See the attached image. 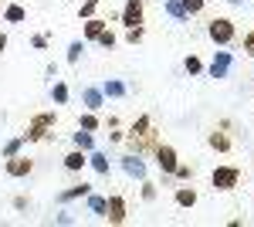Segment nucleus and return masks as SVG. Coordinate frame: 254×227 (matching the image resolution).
Listing matches in <instances>:
<instances>
[{
  "label": "nucleus",
  "instance_id": "32",
  "mask_svg": "<svg viewBox=\"0 0 254 227\" xmlns=\"http://www.w3.org/2000/svg\"><path fill=\"white\" fill-rule=\"evenodd\" d=\"M20 146H24V136H17V139H10V143L3 146V159H7V156H17V152H20Z\"/></svg>",
  "mask_w": 254,
  "mask_h": 227
},
{
  "label": "nucleus",
  "instance_id": "22",
  "mask_svg": "<svg viewBox=\"0 0 254 227\" xmlns=\"http://www.w3.org/2000/svg\"><path fill=\"white\" fill-rule=\"evenodd\" d=\"M183 72H187V75H190V78L203 75V61H200V58H196V55H187V61H183Z\"/></svg>",
  "mask_w": 254,
  "mask_h": 227
},
{
  "label": "nucleus",
  "instance_id": "10",
  "mask_svg": "<svg viewBox=\"0 0 254 227\" xmlns=\"http://www.w3.org/2000/svg\"><path fill=\"white\" fill-rule=\"evenodd\" d=\"M173 200H176V207L193 210V207H196V200H200V190H196L193 183H183V187H176V190H173Z\"/></svg>",
  "mask_w": 254,
  "mask_h": 227
},
{
  "label": "nucleus",
  "instance_id": "17",
  "mask_svg": "<svg viewBox=\"0 0 254 227\" xmlns=\"http://www.w3.org/2000/svg\"><path fill=\"white\" fill-rule=\"evenodd\" d=\"M27 122H38L44 129H55V126H58V112H55V109H51V112H34Z\"/></svg>",
  "mask_w": 254,
  "mask_h": 227
},
{
  "label": "nucleus",
  "instance_id": "21",
  "mask_svg": "<svg viewBox=\"0 0 254 227\" xmlns=\"http://www.w3.org/2000/svg\"><path fill=\"white\" fill-rule=\"evenodd\" d=\"M88 207H92V214H98V217L105 221V207H109V197H98V193H88Z\"/></svg>",
  "mask_w": 254,
  "mask_h": 227
},
{
  "label": "nucleus",
  "instance_id": "8",
  "mask_svg": "<svg viewBox=\"0 0 254 227\" xmlns=\"http://www.w3.org/2000/svg\"><path fill=\"white\" fill-rule=\"evenodd\" d=\"M126 217H129V207H126V197L122 193H109V207H105V221L112 227L126 224Z\"/></svg>",
  "mask_w": 254,
  "mask_h": 227
},
{
  "label": "nucleus",
  "instance_id": "33",
  "mask_svg": "<svg viewBox=\"0 0 254 227\" xmlns=\"http://www.w3.org/2000/svg\"><path fill=\"white\" fill-rule=\"evenodd\" d=\"M142 200H146V204H153V200H156V183L142 180Z\"/></svg>",
  "mask_w": 254,
  "mask_h": 227
},
{
  "label": "nucleus",
  "instance_id": "23",
  "mask_svg": "<svg viewBox=\"0 0 254 227\" xmlns=\"http://www.w3.org/2000/svg\"><path fill=\"white\" fill-rule=\"evenodd\" d=\"M51 98H55V105H68V85H64L61 78L51 85Z\"/></svg>",
  "mask_w": 254,
  "mask_h": 227
},
{
  "label": "nucleus",
  "instance_id": "30",
  "mask_svg": "<svg viewBox=\"0 0 254 227\" xmlns=\"http://www.w3.org/2000/svg\"><path fill=\"white\" fill-rule=\"evenodd\" d=\"M241 51L248 58H254V27L251 31H244V38H241Z\"/></svg>",
  "mask_w": 254,
  "mask_h": 227
},
{
  "label": "nucleus",
  "instance_id": "19",
  "mask_svg": "<svg viewBox=\"0 0 254 227\" xmlns=\"http://www.w3.org/2000/svg\"><path fill=\"white\" fill-rule=\"evenodd\" d=\"M180 7L187 10V17H200L207 10V0H180Z\"/></svg>",
  "mask_w": 254,
  "mask_h": 227
},
{
  "label": "nucleus",
  "instance_id": "25",
  "mask_svg": "<svg viewBox=\"0 0 254 227\" xmlns=\"http://www.w3.org/2000/svg\"><path fill=\"white\" fill-rule=\"evenodd\" d=\"M98 3H102V0H81V7H78V20L95 17V14H98Z\"/></svg>",
  "mask_w": 254,
  "mask_h": 227
},
{
  "label": "nucleus",
  "instance_id": "6",
  "mask_svg": "<svg viewBox=\"0 0 254 227\" xmlns=\"http://www.w3.org/2000/svg\"><path fill=\"white\" fill-rule=\"evenodd\" d=\"M34 166H38V163H34L31 156H24V152L7 156V159H3V173H7L10 180H24V176H31V173H34Z\"/></svg>",
  "mask_w": 254,
  "mask_h": 227
},
{
  "label": "nucleus",
  "instance_id": "13",
  "mask_svg": "<svg viewBox=\"0 0 254 227\" xmlns=\"http://www.w3.org/2000/svg\"><path fill=\"white\" fill-rule=\"evenodd\" d=\"M51 133H55V129H44L38 122H27L20 136H24V143H44V139H51Z\"/></svg>",
  "mask_w": 254,
  "mask_h": 227
},
{
  "label": "nucleus",
  "instance_id": "26",
  "mask_svg": "<svg viewBox=\"0 0 254 227\" xmlns=\"http://www.w3.org/2000/svg\"><path fill=\"white\" fill-rule=\"evenodd\" d=\"M116 31H112V27H105V31H102V34H98V41H95V44H98V48H105V51H112V48H116Z\"/></svg>",
  "mask_w": 254,
  "mask_h": 227
},
{
  "label": "nucleus",
  "instance_id": "20",
  "mask_svg": "<svg viewBox=\"0 0 254 227\" xmlns=\"http://www.w3.org/2000/svg\"><path fill=\"white\" fill-rule=\"evenodd\" d=\"M88 166H95L98 173H102V176H109V159H105V152H88Z\"/></svg>",
  "mask_w": 254,
  "mask_h": 227
},
{
  "label": "nucleus",
  "instance_id": "18",
  "mask_svg": "<svg viewBox=\"0 0 254 227\" xmlns=\"http://www.w3.org/2000/svg\"><path fill=\"white\" fill-rule=\"evenodd\" d=\"M78 129H88V133L102 129V115H95V112H81V115H78Z\"/></svg>",
  "mask_w": 254,
  "mask_h": 227
},
{
  "label": "nucleus",
  "instance_id": "15",
  "mask_svg": "<svg viewBox=\"0 0 254 227\" xmlns=\"http://www.w3.org/2000/svg\"><path fill=\"white\" fill-rule=\"evenodd\" d=\"M88 193H92V183H75V187L61 190L58 200H61V204H68V200H81V197H88Z\"/></svg>",
  "mask_w": 254,
  "mask_h": 227
},
{
  "label": "nucleus",
  "instance_id": "36",
  "mask_svg": "<svg viewBox=\"0 0 254 227\" xmlns=\"http://www.w3.org/2000/svg\"><path fill=\"white\" fill-rule=\"evenodd\" d=\"M24 207H31V197H24V193L14 197V210H24Z\"/></svg>",
  "mask_w": 254,
  "mask_h": 227
},
{
  "label": "nucleus",
  "instance_id": "39",
  "mask_svg": "<svg viewBox=\"0 0 254 227\" xmlns=\"http://www.w3.org/2000/svg\"><path fill=\"white\" fill-rule=\"evenodd\" d=\"M231 3H244V0H231Z\"/></svg>",
  "mask_w": 254,
  "mask_h": 227
},
{
  "label": "nucleus",
  "instance_id": "28",
  "mask_svg": "<svg viewBox=\"0 0 254 227\" xmlns=\"http://www.w3.org/2000/svg\"><path fill=\"white\" fill-rule=\"evenodd\" d=\"M173 180H180V183H193V166H187V163H180L173 173Z\"/></svg>",
  "mask_w": 254,
  "mask_h": 227
},
{
  "label": "nucleus",
  "instance_id": "29",
  "mask_svg": "<svg viewBox=\"0 0 254 227\" xmlns=\"http://www.w3.org/2000/svg\"><path fill=\"white\" fill-rule=\"evenodd\" d=\"M81 51H85V41H71V44H68V65H78Z\"/></svg>",
  "mask_w": 254,
  "mask_h": 227
},
{
  "label": "nucleus",
  "instance_id": "24",
  "mask_svg": "<svg viewBox=\"0 0 254 227\" xmlns=\"http://www.w3.org/2000/svg\"><path fill=\"white\" fill-rule=\"evenodd\" d=\"M75 146H78V150H85V152H92V150H95L92 133H88V129H78V133H75Z\"/></svg>",
  "mask_w": 254,
  "mask_h": 227
},
{
  "label": "nucleus",
  "instance_id": "38",
  "mask_svg": "<svg viewBox=\"0 0 254 227\" xmlns=\"http://www.w3.org/2000/svg\"><path fill=\"white\" fill-rule=\"evenodd\" d=\"M3 48H7V34H0V55H3Z\"/></svg>",
  "mask_w": 254,
  "mask_h": 227
},
{
  "label": "nucleus",
  "instance_id": "11",
  "mask_svg": "<svg viewBox=\"0 0 254 227\" xmlns=\"http://www.w3.org/2000/svg\"><path fill=\"white\" fill-rule=\"evenodd\" d=\"M0 17H3V24H24V20H27V7L17 3V0H10V3L3 7V14H0Z\"/></svg>",
  "mask_w": 254,
  "mask_h": 227
},
{
  "label": "nucleus",
  "instance_id": "2",
  "mask_svg": "<svg viewBox=\"0 0 254 227\" xmlns=\"http://www.w3.org/2000/svg\"><path fill=\"white\" fill-rule=\"evenodd\" d=\"M207 38L220 44V48H227V44H234L237 41V20L234 17H210L207 20Z\"/></svg>",
  "mask_w": 254,
  "mask_h": 227
},
{
  "label": "nucleus",
  "instance_id": "12",
  "mask_svg": "<svg viewBox=\"0 0 254 227\" xmlns=\"http://www.w3.org/2000/svg\"><path fill=\"white\" fill-rule=\"evenodd\" d=\"M85 166H88V152L78 150V146H75V150L64 156V170H68V173H81Z\"/></svg>",
  "mask_w": 254,
  "mask_h": 227
},
{
  "label": "nucleus",
  "instance_id": "14",
  "mask_svg": "<svg viewBox=\"0 0 254 227\" xmlns=\"http://www.w3.org/2000/svg\"><path fill=\"white\" fill-rule=\"evenodd\" d=\"M122 166H126V173H129V176L146 180V163L139 159V152H136V156H132V152H129V156H122Z\"/></svg>",
  "mask_w": 254,
  "mask_h": 227
},
{
  "label": "nucleus",
  "instance_id": "5",
  "mask_svg": "<svg viewBox=\"0 0 254 227\" xmlns=\"http://www.w3.org/2000/svg\"><path fill=\"white\" fill-rule=\"evenodd\" d=\"M119 24L122 27H142L146 24V0H126L119 10Z\"/></svg>",
  "mask_w": 254,
  "mask_h": 227
},
{
  "label": "nucleus",
  "instance_id": "7",
  "mask_svg": "<svg viewBox=\"0 0 254 227\" xmlns=\"http://www.w3.org/2000/svg\"><path fill=\"white\" fill-rule=\"evenodd\" d=\"M227 126H231V122H220V126H214V129L207 133V146L214 152H231L234 150V139L227 133Z\"/></svg>",
  "mask_w": 254,
  "mask_h": 227
},
{
  "label": "nucleus",
  "instance_id": "37",
  "mask_svg": "<svg viewBox=\"0 0 254 227\" xmlns=\"http://www.w3.org/2000/svg\"><path fill=\"white\" fill-rule=\"evenodd\" d=\"M31 44H34V48H38V51H44V48H48V38H44V34H38V38L31 41Z\"/></svg>",
  "mask_w": 254,
  "mask_h": 227
},
{
  "label": "nucleus",
  "instance_id": "35",
  "mask_svg": "<svg viewBox=\"0 0 254 227\" xmlns=\"http://www.w3.org/2000/svg\"><path fill=\"white\" fill-rule=\"evenodd\" d=\"M102 92H105V95H122L126 88H122L119 81H105V88H102Z\"/></svg>",
  "mask_w": 254,
  "mask_h": 227
},
{
  "label": "nucleus",
  "instance_id": "31",
  "mask_svg": "<svg viewBox=\"0 0 254 227\" xmlns=\"http://www.w3.org/2000/svg\"><path fill=\"white\" fill-rule=\"evenodd\" d=\"M85 102H88V109H92V112H95V109H102V92L88 88V92H85Z\"/></svg>",
  "mask_w": 254,
  "mask_h": 227
},
{
  "label": "nucleus",
  "instance_id": "3",
  "mask_svg": "<svg viewBox=\"0 0 254 227\" xmlns=\"http://www.w3.org/2000/svg\"><path fill=\"white\" fill-rule=\"evenodd\" d=\"M241 180H244V170H241V166H231V163H224V166H217V170L210 173V187H214L217 193H231V190H237Z\"/></svg>",
  "mask_w": 254,
  "mask_h": 227
},
{
  "label": "nucleus",
  "instance_id": "9",
  "mask_svg": "<svg viewBox=\"0 0 254 227\" xmlns=\"http://www.w3.org/2000/svg\"><path fill=\"white\" fill-rule=\"evenodd\" d=\"M105 27H109V20L98 17V14H95V17H88V20H81V41H85V44H95L98 34H102Z\"/></svg>",
  "mask_w": 254,
  "mask_h": 227
},
{
  "label": "nucleus",
  "instance_id": "1",
  "mask_svg": "<svg viewBox=\"0 0 254 227\" xmlns=\"http://www.w3.org/2000/svg\"><path fill=\"white\" fill-rule=\"evenodd\" d=\"M159 143V129H156V122H153V115H139L136 122L126 129V146L132 152H153V146Z\"/></svg>",
  "mask_w": 254,
  "mask_h": 227
},
{
  "label": "nucleus",
  "instance_id": "27",
  "mask_svg": "<svg viewBox=\"0 0 254 227\" xmlns=\"http://www.w3.org/2000/svg\"><path fill=\"white\" fill-rule=\"evenodd\" d=\"M126 41H129L132 48L142 44V41H146V24H142V27H126Z\"/></svg>",
  "mask_w": 254,
  "mask_h": 227
},
{
  "label": "nucleus",
  "instance_id": "4",
  "mask_svg": "<svg viewBox=\"0 0 254 227\" xmlns=\"http://www.w3.org/2000/svg\"><path fill=\"white\" fill-rule=\"evenodd\" d=\"M153 159H156V166L163 176H173L176 166H180V152H176L173 143H166V139H159L156 146H153Z\"/></svg>",
  "mask_w": 254,
  "mask_h": 227
},
{
  "label": "nucleus",
  "instance_id": "34",
  "mask_svg": "<svg viewBox=\"0 0 254 227\" xmlns=\"http://www.w3.org/2000/svg\"><path fill=\"white\" fill-rule=\"evenodd\" d=\"M170 14H173V17H180V20H187V10L180 7V0H170Z\"/></svg>",
  "mask_w": 254,
  "mask_h": 227
},
{
  "label": "nucleus",
  "instance_id": "16",
  "mask_svg": "<svg viewBox=\"0 0 254 227\" xmlns=\"http://www.w3.org/2000/svg\"><path fill=\"white\" fill-rule=\"evenodd\" d=\"M227 65H231V55L220 51V55L214 58V65L207 68V75H210V78H224V75H227Z\"/></svg>",
  "mask_w": 254,
  "mask_h": 227
}]
</instances>
